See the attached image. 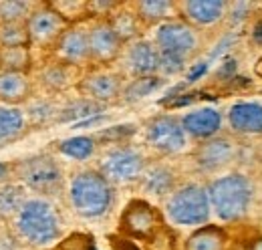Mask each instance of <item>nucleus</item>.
Returning a JSON list of instances; mask_svg holds the SVG:
<instances>
[{
	"instance_id": "4be33fe9",
	"label": "nucleus",
	"mask_w": 262,
	"mask_h": 250,
	"mask_svg": "<svg viewBox=\"0 0 262 250\" xmlns=\"http://www.w3.org/2000/svg\"><path fill=\"white\" fill-rule=\"evenodd\" d=\"M228 242V234L224 228L206 224L186 240V250H224Z\"/></svg>"
},
{
	"instance_id": "58836bf2",
	"label": "nucleus",
	"mask_w": 262,
	"mask_h": 250,
	"mask_svg": "<svg viewBox=\"0 0 262 250\" xmlns=\"http://www.w3.org/2000/svg\"><path fill=\"white\" fill-rule=\"evenodd\" d=\"M109 244H111V250H141L131 238L123 236V234H111Z\"/></svg>"
},
{
	"instance_id": "79ce46f5",
	"label": "nucleus",
	"mask_w": 262,
	"mask_h": 250,
	"mask_svg": "<svg viewBox=\"0 0 262 250\" xmlns=\"http://www.w3.org/2000/svg\"><path fill=\"white\" fill-rule=\"evenodd\" d=\"M8 170H10V168H8L6 163H0V180H2V178L8 174Z\"/></svg>"
},
{
	"instance_id": "6ab92c4d",
	"label": "nucleus",
	"mask_w": 262,
	"mask_h": 250,
	"mask_svg": "<svg viewBox=\"0 0 262 250\" xmlns=\"http://www.w3.org/2000/svg\"><path fill=\"white\" fill-rule=\"evenodd\" d=\"M135 14L145 25H164L178 14V2L171 0H141L135 4Z\"/></svg>"
},
{
	"instance_id": "4c0bfd02",
	"label": "nucleus",
	"mask_w": 262,
	"mask_h": 250,
	"mask_svg": "<svg viewBox=\"0 0 262 250\" xmlns=\"http://www.w3.org/2000/svg\"><path fill=\"white\" fill-rule=\"evenodd\" d=\"M29 115L33 117V121H36V123H45L49 117L55 115V109H53V105H49L45 101H38V103H34V105L29 107Z\"/></svg>"
},
{
	"instance_id": "473e14b6",
	"label": "nucleus",
	"mask_w": 262,
	"mask_h": 250,
	"mask_svg": "<svg viewBox=\"0 0 262 250\" xmlns=\"http://www.w3.org/2000/svg\"><path fill=\"white\" fill-rule=\"evenodd\" d=\"M55 12H59L67 23H77L87 14V2L85 0H55V2H47Z\"/></svg>"
},
{
	"instance_id": "a211bd4d",
	"label": "nucleus",
	"mask_w": 262,
	"mask_h": 250,
	"mask_svg": "<svg viewBox=\"0 0 262 250\" xmlns=\"http://www.w3.org/2000/svg\"><path fill=\"white\" fill-rule=\"evenodd\" d=\"M228 123L236 133H262V105L250 101L234 103L228 111Z\"/></svg>"
},
{
	"instance_id": "423d86ee",
	"label": "nucleus",
	"mask_w": 262,
	"mask_h": 250,
	"mask_svg": "<svg viewBox=\"0 0 262 250\" xmlns=\"http://www.w3.org/2000/svg\"><path fill=\"white\" fill-rule=\"evenodd\" d=\"M162 226H165L162 212L145 200H131L123 208L119 218V234L135 238V240H149Z\"/></svg>"
},
{
	"instance_id": "ddd939ff",
	"label": "nucleus",
	"mask_w": 262,
	"mask_h": 250,
	"mask_svg": "<svg viewBox=\"0 0 262 250\" xmlns=\"http://www.w3.org/2000/svg\"><path fill=\"white\" fill-rule=\"evenodd\" d=\"M55 55L59 62H65L71 67H81L87 61H91L89 31L81 27H69L55 45Z\"/></svg>"
},
{
	"instance_id": "cd10ccee",
	"label": "nucleus",
	"mask_w": 262,
	"mask_h": 250,
	"mask_svg": "<svg viewBox=\"0 0 262 250\" xmlns=\"http://www.w3.org/2000/svg\"><path fill=\"white\" fill-rule=\"evenodd\" d=\"M111 29L115 31V34L119 36L121 43H133L137 32H139V18L135 12L129 10H121V12H115L111 18H107Z\"/></svg>"
},
{
	"instance_id": "2eb2a0df",
	"label": "nucleus",
	"mask_w": 262,
	"mask_h": 250,
	"mask_svg": "<svg viewBox=\"0 0 262 250\" xmlns=\"http://www.w3.org/2000/svg\"><path fill=\"white\" fill-rule=\"evenodd\" d=\"M236 156V145L230 141L228 137H212L202 141L194 152L198 168L204 172H216L224 165L232 163Z\"/></svg>"
},
{
	"instance_id": "37998d69",
	"label": "nucleus",
	"mask_w": 262,
	"mask_h": 250,
	"mask_svg": "<svg viewBox=\"0 0 262 250\" xmlns=\"http://www.w3.org/2000/svg\"><path fill=\"white\" fill-rule=\"evenodd\" d=\"M254 38H256L258 43H262V25L256 27V31H254Z\"/></svg>"
},
{
	"instance_id": "9d476101",
	"label": "nucleus",
	"mask_w": 262,
	"mask_h": 250,
	"mask_svg": "<svg viewBox=\"0 0 262 250\" xmlns=\"http://www.w3.org/2000/svg\"><path fill=\"white\" fill-rule=\"evenodd\" d=\"M67 29H69V23L49 4H42L40 8H36L27 20L31 45H38V47L57 45V40L63 36Z\"/></svg>"
},
{
	"instance_id": "2f4dec72",
	"label": "nucleus",
	"mask_w": 262,
	"mask_h": 250,
	"mask_svg": "<svg viewBox=\"0 0 262 250\" xmlns=\"http://www.w3.org/2000/svg\"><path fill=\"white\" fill-rule=\"evenodd\" d=\"M0 45L2 47H29L31 38L27 23H4L0 25Z\"/></svg>"
},
{
	"instance_id": "f3484780",
	"label": "nucleus",
	"mask_w": 262,
	"mask_h": 250,
	"mask_svg": "<svg viewBox=\"0 0 262 250\" xmlns=\"http://www.w3.org/2000/svg\"><path fill=\"white\" fill-rule=\"evenodd\" d=\"M182 125L188 137H194L200 141L212 139L216 137V133L222 127V115L220 111L212 109V107H202L196 111H190L182 117Z\"/></svg>"
},
{
	"instance_id": "1a4fd4ad",
	"label": "nucleus",
	"mask_w": 262,
	"mask_h": 250,
	"mask_svg": "<svg viewBox=\"0 0 262 250\" xmlns=\"http://www.w3.org/2000/svg\"><path fill=\"white\" fill-rule=\"evenodd\" d=\"M145 139L160 154H178L188 143L182 119L173 115H158L149 119L145 127Z\"/></svg>"
},
{
	"instance_id": "412c9836",
	"label": "nucleus",
	"mask_w": 262,
	"mask_h": 250,
	"mask_svg": "<svg viewBox=\"0 0 262 250\" xmlns=\"http://www.w3.org/2000/svg\"><path fill=\"white\" fill-rule=\"evenodd\" d=\"M173 186H176V176L165 165H154L141 176V190L149 196H158V198L167 196V194L171 196Z\"/></svg>"
},
{
	"instance_id": "bb28decb",
	"label": "nucleus",
	"mask_w": 262,
	"mask_h": 250,
	"mask_svg": "<svg viewBox=\"0 0 262 250\" xmlns=\"http://www.w3.org/2000/svg\"><path fill=\"white\" fill-rule=\"evenodd\" d=\"M25 202H27V194L23 186L8 184V186L0 187V218L16 216L20 208L25 206Z\"/></svg>"
},
{
	"instance_id": "7c9ffc66",
	"label": "nucleus",
	"mask_w": 262,
	"mask_h": 250,
	"mask_svg": "<svg viewBox=\"0 0 262 250\" xmlns=\"http://www.w3.org/2000/svg\"><path fill=\"white\" fill-rule=\"evenodd\" d=\"M33 4L25 0H0V20L4 23H27Z\"/></svg>"
},
{
	"instance_id": "39448f33",
	"label": "nucleus",
	"mask_w": 262,
	"mask_h": 250,
	"mask_svg": "<svg viewBox=\"0 0 262 250\" xmlns=\"http://www.w3.org/2000/svg\"><path fill=\"white\" fill-rule=\"evenodd\" d=\"M154 45L162 55H171L188 62L200 51V32L182 18H173L156 29Z\"/></svg>"
},
{
	"instance_id": "a19ab883",
	"label": "nucleus",
	"mask_w": 262,
	"mask_h": 250,
	"mask_svg": "<svg viewBox=\"0 0 262 250\" xmlns=\"http://www.w3.org/2000/svg\"><path fill=\"white\" fill-rule=\"evenodd\" d=\"M246 250H262V236L260 238H256V240H252L250 244H248V248Z\"/></svg>"
},
{
	"instance_id": "f704fd0d",
	"label": "nucleus",
	"mask_w": 262,
	"mask_h": 250,
	"mask_svg": "<svg viewBox=\"0 0 262 250\" xmlns=\"http://www.w3.org/2000/svg\"><path fill=\"white\" fill-rule=\"evenodd\" d=\"M135 133V125L125 123V125H115V127H107V129H101L99 133H95L93 137L99 141H121L125 137H129Z\"/></svg>"
},
{
	"instance_id": "b1692460",
	"label": "nucleus",
	"mask_w": 262,
	"mask_h": 250,
	"mask_svg": "<svg viewBox=\"0 0 262 250\" xmlns=\"http://www.w3.org/2000/svg\"><path fill=\"white\" fill-rule=\"evenodd\" d=\"M162 85H164V77H160V75L137 77V79H131L129 83L123 87L121 97L127 103H135V101H141V99L149 97L151 93H156Z\"/></svg>"
},
{
	"instance_id": "f03ea898",
	"label": "nucleus",
	"mask_w": 262,
	"mask_h": 250,
	"mask_svg": "<svg viewBox=\"0 0 262 250\" xmlns=\"http://www.w3.org/2000/svg\"><path fill=\"white\" fill-rule=\"evenodd\" d=\"M208 198L214 214L222 222H238L248 214L252 202V184L242 174H228L210 182Z\"/></svg>"
},
{
	"instance_id": "ea45409f",
	"label": "nucleus",
	"mask_w": 262,
	"mask_h": 250,
	"mask_svg": "<svg viewBox=\"0 0 262 250\" xmlns=\"http://www.w3.org/2000/svg\"><path fill=\"white\" fill-rule=\"evenodd\" d=\"M206 67H208L206 62H202V65H198V67H194V69H192V73L188 75V81H196V79L200 77V75H204V73H206Z\"/></svg>"
},
{
	"instance_id": "4468645a",
	"label": "nucleus",
	"mask_w": 262,
	"mask_h": 250,
	"mask_svg": "<svg viewBox=\"0 0 262 250\" xmlns=\"http://www.w3.org/2000/svg\"><path fill=\"white\" fill-rule=\"evenodd\" d=\"M79 89L91 101L107 103L123 93V81L121 75L115 71H95L89 73L85 79H81Z\"/></svg>"
},
{
	"instance_id": "aec40b11",
	"label": "nucleus",
	"mask_w": 262,
	"mask_h": 250,
	"mask_svg": "<svg viewBox=\"0 0 262 250\" xmlns=\"http://www.w3.org/2000/svg\"><path fill=\"white\" fill-rule=\"evenodd\" d=\"M31 93V83L27 73H12V71H0V101L20 103Z\"/></svg>"
},
{
	"instance_id": "f8f14e48",
	"label": "nucleus",
	"mask_w": 262,
	"mask_h": 250,
	"mask_svg": "<svg viewBox=\"0 0 262 250\" xmlns=\"http://www.w3.org/2000/svg\"><path fill=\"white\" fill-rule=\"evenodd\" d=\"M123 67L133 79L160 73V51L151 40L135 38L123 51Z\"/></svg>"
},
{
	"instance_id": "c85d7f7f",
	"label": "nucleus",
	"mask_w": 262,
	"mask_h": 250,
	"mask_svg": "<svg viewBox=\"0 0 262 250\" xmlns=\"http://www.w3.org/2000/svg\"><path fill=\"white\" fill-rule=\"evenodd\" d=\"M59 152L65 154L67 157H73V159H89L95 152V137H89V135H77V137H69L65 141L59 143Z\"/></svg>"
},
{
	"instance_id": "c756f323",
	"label": "nucleus",
	"mask_w": 262,
	"mask_h": 250,
	"mask_svg": "<svg viewBox=\"0 0 262 250\" xmlns=\"http://www.w3.org/2000/svg\"><path fill=\"white\" fill-rule=\"evenodd\" d=\"M73 73H75V67L65 65V62L49 65V67L42 71V83H45L49 89L61 91V89H67V87L73 83Z\"/></svg>"
},
{
	"instance_id": "f257e3e1",
	"label": "nucleus",
	"mask_w": 262,
	"mask_h": 250,
	"mask_svg": "<svg viewBox=\"0 0 262 250\" xmlns=\"http://www.w3.org/2000/svg\"><path fill=\"white\" fill-rule=\"evenodd\" d=\"M69 200L81 218H101L113 206V187L101 172H79L71 180Z\"/></svg>"
},
{
	"instance_id": "c9c22d12",
	"label": "nucleus",
	"mask_w": 262,
	"mask_h": 250,
	"mask_svg": "<svg viewBox=\"0 0 262 250\" xmlns=\"http://www.w3.org/2000/svg\"><path fill=\"white\" fill-rule=\"evenodd\" d=\"M188 62L178 59V57H171V55H162L160 53V77H173V75H180L184 69H186Z\"/></svg>"
},
{
	"instance_id": "a878e982",
	"label": "nucleus",
	"mask_w": 262,
	"mask_h": 250,
	"mask_svg": "<svg viewBox=\"0 0 262 250\" xmlns=\"http://www.w3.org/2000/svg\"><path fill=\"white\" fill-rule=\"evenodd\" d=\"M31 67L29 47H0V71L27 73Z\"/></svg>"
},
{
	"instance_id": "6e6552de",
	"label": "nucleus",
	"mask_w": 262,
	"mask_h": 250,
	"mask_svg": "<svg viewBox=\"0 0 262 250\" xmlns=\"http://www.w3.org/2000/svg\"><path fill=\"white\" fill-rule=\"evenodd\" d=\"M18 176L25 186L40 194H55L63 186V170L49 156H34L20 161Z\"/></svg>"
},
{
	"instance_id": "5701e85b",
	"label": "nucleus",
	"mask_w": 262,
	"mask_h": 250,
	"mask_svg": "<svg viewBox=\"0 0 262 250\" xmlns=\"http://www.w3.org/2000/svg\"><path fill=\"white\" fill-rule=\"evenodd\" d=\"M27 127V115L14 107L0 103V139H12L20 135Z\"/></svg>"
},
{
	"instance_id": "9b49d317",
	"label": "nucleus",
	"mask_w": 262,
	"mask_h": 250,
	"mask_svg": "<svg viewBox=\"0 0 262 250\" xmlns=\"http://www.w3.org/2000/svg\"><path fill=\"white\" fill-rule=\"evenodd\" d=\"M230 2L224 0H184L178 2V14L184 23H188L194 29L216 27L218 23L228 16Z\"/></svg>"
},
{
	"instance_id": "72a5a7b5",
	"label": "nucleus",
	"mask_w": 262,
	"mask_h": 250,
	"mask_svg": "<svg viewBox=\"0 0 262 250\" xmlns=\"http://www.w3.org/2000/svg\"><path fill=\"white\" fill-rule=\"evenodd\" d=\"M176 240H178L176 232L165 224L147 240V250H176V246H178Z\"/></svg>"
},
{
	"instance_id": "0eeeda50",
	"label": "nucleus",
	"mask_w": 262,
	"mask_h": 250,
	"mask_svg": "<svg viewBox=\"0 0 262 250\" xmlns=\"http://www.w3.org/2000/svg\"><path fill=\"white\" fill-rule=\"evenodd\" d=\"M99 172L111 184H129L141 178L145 172V157L135 148H115L109 150L99 165Z\"/></svg>"
},
{
	"instance_id": "393cba45",
	"label": "nucleus",
	"mask_w": 262,
	"mask_h": 250,
	"mask_svg": "<svg viewBox=\"0 0 262 250\" xmlns=\"http://www.w3.org/2000/svg\"><path fill=\"white\" fill-rule=\"evenodd\" d=\"M103 107H105V105H103V103H97V101L79 99V101L67 105L65 109H61V111L57 113V121H61V123H69V121L81 123V121H87V117L101 113Z\"/></svg>"
},
{
	"instance_id": "e433bc0d",
	"label": "nucleus",
	"mask_w": 262,
	"mask_h": 250,
	"mask_svg": "<svg viewBox=\"0 0 262 250\" xmlns=\"http://www.w3.org/2000/svg\"><path fill=\"white\" fill-rule=\"evenodd\" d=\"M117 6H119L117 2H109V0H89L87 2V14L89 16H107Z\"/></svg>"
},
{
	"instance_id": "7ed1b4c3",
	"label": "nucleus",
	"mask_w": 262,
	"mask_h": 250,
	"mask_svg": "<svg viewBox=\"0 0 262 250\" xmlns=\"http://www.w3.org/2000/svg\"><path fill=\"white\" fill-rule=\"evenodd\" d=\"M16 228L31 244L47 246L61 236V218L49 200L29 198L16 214Z\"/></svg>"
},
{
	"instance_id": "dca6fc26",
	"label": "nucleus",
	"mask_w": 262,
	"mask_h": 250,
	"mask_svg": "<svg viewBox=\"0 0 262 250\" xmlns=\"http://www.w3.org/2000/svg\"><path fill=\"white\" fill-rule=\"evenodd\" d=\"M123 43L111 29L109 20H99L89 29V49H91V61L111 62L121 55Z\"/></svg>"
},
{
	"instance_id": "20e7f679",
	"label": "nucleus",
	"mask_w": 262,
	"mask_h": 250,
	"mask_svg": "<svg viewBox=\"0 0 262 250\" xmlns=\"http://www.w3.org/2000/svg\"><path fill=\"white\" fill-rule=\"evenodd\" d=\"M210 198L208 190L200 184H186L173 190L167 198L165 214L178 226H206L210 220Z\"/></svg>"
}]
</instances>
